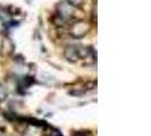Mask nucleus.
<instances>
[{
  "label": "nucleus",
  "instance_id": "f257e3e1",
  "mask_svg": "<svg viewBox=\"0 0 151 136\" xmlns=\"http://www.w3.org/2000/svg\"><path fill=\"white\" fill-rule=\"evenodd\" d=\"M89 30V26L88 24L83 21H77L75 23H72L70 26H69V34L75 39H80L84 37L86 34V32Z\"/></svg>",
  "mask_w": 151,
  "mask_h": 136
},
{
  "label": "nucleus",
  "instance_id": "f03ea898",
  "mask_svg": "<svg viewBox=\"0 0 151 136\" xmlns=\"http://www.w3.org/2000/svg\"><path fill=\"white\" fill-rule=\"evenodd\" d=\"M58 17L64 22H67L74 17V7H72L68 2H61L58 6Z\"/></svg>",
  "mask_w": 151,
  "mask_h": 136
},
{
  "label": "nucleus",
  "instance_id": "7ed1b4c3",
  "mask_svg": "<svg viewBox=\"0 0 151 136\" xmlns=\"http://www.w3.org/2000/svg\"><path fill=\"white\" fill-rule=\"evenodd\" d=\"M64 56L68 61L70 62H75L80 58V54H78V49H77V45H69L65 49L64 51Z\"/></svg>",
  "mask_w": 151,
  "mask_h": 136
},
{
  "label": "nucleus",
  "instance_id": "20e7f679",
  "mask_svg": "<svg viewBox=\"0 0 151 136\" xmlns=\"http://www.w3.org/2000/svg\"><path fill=\"white\" fill-rule=\"evenodd\" d=\"M67 2L72 7H81L83 5L84 0H67Z\"/></svg>",
  "mask_w": 151,
  "mask_h": 136
},
{
  "label": "nucleus",
  "instance_id": "39448f33",
  "mask_svg": "<svg viewBox=\"0 0 151 136\" xmlns=\"http://www.w3.org/2000/svg\"><path fill=\"white\" fill-rule=\"evenodd\" d=\"M6 98H7V91L0 84V101H4Z\"/></svg>",
  "mask_w": 151,
  "mask_h": 136
},
{
  "label": "nucleus",
  "instance_id": "423d86ee",
  "mask_svg": "<svg viewBox=\"0 0 151 136\" xmlns=\"http://www.w3.org/2000/svg\"><path fill=\"white\" fill-rule=\"evenodd\" d=\"M0 136H4V129L0 128Z\"/></svg>",
  "mask_w": 151,
  "mask_h": 136
},
{
  "label": "nucleus",
  "instance_id": "0eeeda50",
  "mask_svg": "<svg viewBox=\"0 0 151 136\" xmlns=\"http://www.w3.org/2000/svg\"><path fill=\"white\" fill-rule=\"evenodd\" d=\"M2 49V41H0V50Z\"/></svg>",
  "mask_w": 151,
  "mask_h": 136
}]
</instances>
